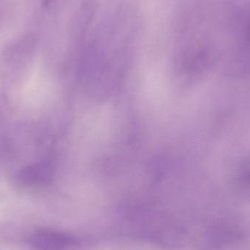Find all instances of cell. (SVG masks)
I'll return each mask as SVG.
<instances>
[{
    "mask_svg": "<svg viewBox=\"0 0 250 250\" xmlns=\"http://www.w3.org/2000/svg\"><path fill=\"white\" fill-rule=\"evenodd\" d=\"M243 227L234 220H221L208 232V240L215 248H222L234 243L243 237Z\"/></svg>",
    "mask_w": 250,
    "mask_h": 250,
    "instance_id": "1",
    "label": "cell"
},
{
    "mask_svg": "<svg viewBox=\"0 0 250 250\" xmlns=\"http://www.w3.org/2000/svg\"><path fill=\"white\" fill-rule=\"evenodd\" d=\"M29 243L38 250H64L75 244L71 236L50 230H40L31 235Z\"/></svg>",
    "mask_w": 250,
    "mask_h": 250,
    "instance_id": "2",
    "label": "cell"
},
{
    "mask_svg": "<svg viewBox=\"0 0 250 250\" xmlns=\"http://www.w3.org/2000/svg\"><path fill=\"white\" fill-rule=\"evenodd\" d=\"M51 169L45 163H34L22 168L17 176L18 182L26 188L44 185L51 177Z\"/></svg>",
    "mask_w": 250,
    "mask_h": 250,
    "instance_id": "3",
    "label": "cell"
},
{
    "mask_svg": "<svg viewBox=\"0 0 250 250\" xmlns=\"http://www.w3.org/2000/svg\"><path fill=\"white\" fill-rule=\"evenodd\" d=\"M51 0H43V5L44 7H47L49 4Z\"/></svg>",
    "mask_w": 250,
    "mask_h": 250,
    "instance_id": "4",
    "label": "cell"
},
{
    "mask_svg": "<svg viewBox=\"0 0 250 250\" xmlns=\"http://www.w3.org/2000/svg\"><path fill=\"white\" fill-rule=\"evenodd\" d=\"M249 35L250 36V25H249Z\"/></svg>",
    "mask_w": 250,
    "mask_h": 250,
    "instance_id": "5",
    "label": "cell"
}]
</instances>
